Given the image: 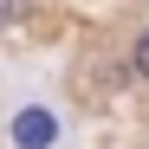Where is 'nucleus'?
Wrapping results in <instances>:
<instances>
[{
  "mask_svg": "<svg viewBox=\"0 0 149 149\" xmlns=\"http://www.w3.org/2000/svg\"><path fill=\"white\" fill-rule=\"evenodd\" d=\"M0 149H71V110L52 91L26 84L0 110Z\"/></svg>",
  "mask_w": 149,
  "mask_h": 149,
  "instance_id": "nucleus-1",
  "label": "nucleus"
},
{
  "mask_svg": "<svg viewBox=\"0 0 149 149\" xmlns=\"http://www.w3.org/2000/svg\"><path fill=\"white\" fill-rule=\"evenodd\" d=\"M130 71H136L143 84H149V26H143V33L130 39Z\"/></svg>",
  "mask_w": 149,
  "mask_h": 149,
  "instance_id": "nucleus-2",
  "label": "nucleus"
}]
</instances>
